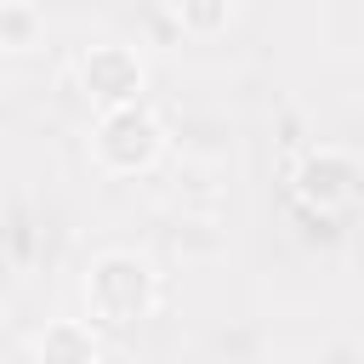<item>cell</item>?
Listing matches in <instances>:
<instances>
[{
    "instance_id": "7a4b0ae2",
    "label": "cell",
    "mask_w": 364,
    "mask_h": 364,
    "mask_svg": "<svg viewBox=\"0 0 364 364\" xmlns=\"http://www.w3.org/2000/svg\"><path fill=\"white\" fill-rule=\"evenodd\" d=\"M165 159V119L148 102L102 108L91 125V165L102 176H148Z\"/></svg>"
},
{
    "instance_id": "52a82bcc",
    "label": "cell",
    "mask_w": 364,
    "mask_h": 364,
    "mask_svg": "<svg viewBox=\"0 0 364 364\" xmlns=\"http://www.w3.org/2000/svg\"><path fill=\"white\" fill-rule=\"evenodd\" d=\"M40 34H46V17H40L34 0H6V6H0V46H6L11 57L34 51Z\"/></svg>"
},
{
    "instance_id": "277c9868",
    "label": "cell",
    "mask_w": 364,
    "mask_h": 364,
    "mask_svg": "<svg viewBox=\"0 0 364 364\" xmlns=\"http://www.w3.org/2000/svg\"><path fill=\"white\" fill-rule=\"evenodd\" d=\"M353 193H358V159L347 148L318 142V148L301 154V165H296V199L307 210H341Z\"/></svg>"
},
{
    "instance_id": "3957f363",
    "label": "cell",
    "mask_w": 364,
    "mask_h": 364,
    "mask_svg": "<svg viewBox=\"0 0 364 364\" xmlns=\"http://www.w3.org/2000/svg\"><path fill=\"white\" fill-rule=\"evenodd\" d=\"M80 91H85V102L102 114V108H125V102H148L142 91H148V63H142V51L136 46H125V40H97V46H85L80 51Z\"/></svg>"
},
{
    "instance_id": "8992f818",
    "label": "cell",
    "mask_w": 364,
    "mask_h": 364,
    "mask_svg": "<svg viewBox=\"0 0 364 364\" xmlns=\"http://www.w3.org/2000/svg\"><path fill=\"white\" fill-rule=\"evenodd\" d=\"M239 17V0H171V23L188 40H222Z\"/></svg>"
},
{
    "instance_id": "5b68a950",
    "label": "cell",
    "mask_w": 364,
    "mask_h": 364,
    "mask_svg": "<svg viewBox=\"0 0 364 364\" xmlns=\"http://www.w3.org/2000/svg\"><path fill=\"white\" fill-rule=\"evenodd\" d=\"M34 364H102V330L91 318H46L34 336Z\"/></svg>"
},
{
    "instance_id": "6da1fadb",
    "label": "cell",
    "mask_w": 364,
    "mask_h": 364,
    "mask_svg": "<svg viewBox=\"0 0 364 364\" xmlns=\"http://www.w3.org/2000/svg\"><path fill=\"white\" fill-rule=\"evenodd\" d=\"M80 301H85V318L102 336H125V330H136L142 318L159 313L165 279L142 250H97L85 279H80Z\"/></svg>"
}]
</instances>
